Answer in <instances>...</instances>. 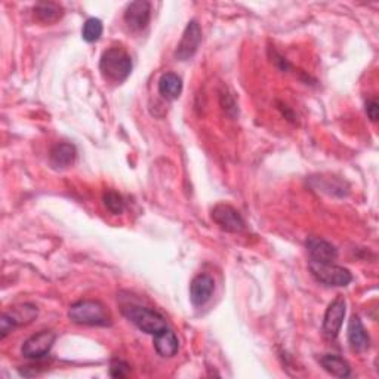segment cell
Segmentation results:
<instances>
[{"label": "cell", "mask_w": 379, "mask_h": 379, "mask_svg": "<svg viewBox=\"0 0 379 379\" xmlns=\"http://www.w3.org/2000/svg\"><path fill=\"white\" fill-rule=\"evenodd\" d=\"M55 339H57L55 332L42 331L39 333L30 336L24 342L21 353L27 358H42L43 356H46L50 351Z\"/></svg>", "instance_id": "ba28073f"}, {"label": "cell", "mask_w": 379, "mask_h": 379, "mask_svg": "<svg viewBox=\"0 0 379 379\" xmlns=\"http://www.w3.org/2000/svg\"><path fill=\"white\" fill-rule=\"evenodd\" d=\"M68 319L83 326H110L112 316L100 301L82 299L70 305Z\"/></svg>", "instance_id": "6da1fadb"}, {"label": "cell", "mask_w": 379, "mask_h": 379, "mask_svg": "<svg viewBox=\"0 0 379 379\" xmlns=\"http://www.w3.org/2000/svg\"><path fill=\"white\" fill-rule=\"evenodd\" d=\"M129 372H131V368L128 363L122 362V360H114V362H112L110 375L113 378H126L129 375Z\"/></svg>", "instance_id": "44dd1931"}, {"label": "cell", "mask_w": 379, "mask_h": 379, "mask_svg": "<svg viewBox=\"0 0 379 379\" xmlns=\"http://www.w3.org/2000/svg\"><path fill=\"white\" fill-rule=\"evenodd\" d=\"M100 70L105 79L123 82L132 71V60L122 48L107 49L100 60Z\"/></svg>", "instance_id": "3957f363"}, {"label": "cell", "mask_w": 379, "mask_h": 379, "mask_svg": "<svg viewBox=\"0 0 379 379\" xmlns=\"http://www.w3.org/2000/svg\"><path fill=\"white\" fill-rule=\"evenodd\" d=\"M159 92L165 98L176 100L183 92V80L174 73H166L159 80Z\"/></svg>", "instance_id": "e0dca14e"}, {"label": "cell", "mask_w": 379, "mask_h": 379, "mask_svg": "<svg viewBox=\"0 0 379 379\" xmlns=\"http://www.w3.org/2000/svg\"><path fill=\"white\" fill-rule=\"evenodd\" d=\"M122 314L129 321H132L142 332L150 333L153 336L169 328L166 319L156 310L149 309V306H142L138 304H124L122 306Z\"/></svg>", "instance_id": "7a4b0ae2"}, {"label": "cell", "mask_w": 379, "mask_h": 379, "mask_svg": "<svg viewBox=\"0 0 379 379\" xmlns=\"http://www.w3.org/2000/svg\"><path fill=\"white\" fill-rule=\"evenodd\" d=\"M150 12L151 6L149 2H144V0L132 2L124 11V23L132 31H139L147 27L150 21Z\"/></svg>", "instance_id": "30bf717a"}, {"label": "cell", "mask_w": 379, "mask_h": 379, "mask_svg": "<svg viewBox=\"0 0 379 379\" xmlns=\"http://www.w3.org/2000/svg\"><path fill=\"white\" fill-rule=\"evenodd\" d=\"M34 16L38 18L41 23H48V24L55 23L63 16V8L57 4H50V2L39 4L34 6Z\"/></svg>", "instance_id": "ac0fdd59"}, {"label": "cell", "mask_w": 379, "mask_h": 379, "mask_svg": "<svg viewBox=\"0 0 379 379\" xmlns=\"http://www.w3.org/2000/svg\"><path fill=\"white\" fill-rule=\"evenodd\" d=\"M104 205L107 206L108 210H110L114 215H119V213H122L124 210L123 197L119 193L112 191V190H108L104 194Z\"/></svg>", "instance_id": "ffe728a7"}, {"label": "cell", "mask_w": 379, "mask_h": 379, "mask_svg": "<svg viewBox=\"0 0 379 379\" xmlns=\"http://www.w3.org/2000/svg\"><path fill=\"white\" fill-rule=\"evenodd\" d=\"M75 159H76V147L71 146V144L61 142L50 150V164L57 169L68 168L70 165H73Z\"/></svg>", "instance_id": "9a60e30c"}, {"label": "cell", "mask_w": 379, "mask_h": 379, "mask_svg": "<svg viewBox=\"0 0 379 379\" xmlns=\"http://www.w3.org/2000/svg\"><path fill=\"white\" fill-rule=\"evenodd\" d=\"M366 113H368V117L372 122H378V117H379V104H378V101L375 98L373 100H369L366 102Z\"/></svg>", "instance_id": "7402d4cb"}, {"label": "cell", "mask_w": 379, "mask_h": 379, "mask_svg": "<svg viewBox=\"0 0 379 379\" xmlns=\"http://www.w3.org/2000/svg\"><path fill=\"white\" fill-rule=\"evenodd\" d=\"M154 348L161 357H174L178 353L179 341L171 328L154 335Z\"/></svg>", "instance_id": "5bb4252c"}, {"label": "cell", "mask_w": 379, "mask_h": 379, "mask_svg": "<svg viewBox=\"0 0 379 379\" xmlns=\"http://www.w3.org/2000/svg\"><path fill=\"white\" fill-rule=\"evenodd\" d=\"M348 342L350 347L356 353L366 351L370 344V338L363 326L362 320H360L357 316H353L348 323Z\"/></svg>", "instance_id": "4fadbf2b"}, {"label": "cell", "mask_w": 379, "mask_h": 379, "mask_svg": "<svg viewBox=\"0 0 379 379\" xmlns=\"http://www.w3.org/2000/svg\"><path fill=\"white\" fill-rule=\"evenodd\" d=\"M320 365L328 373L336 378H348L351 375V368L347 360L336 354H324L320 358Z\"/></svg>", "instance_id": "2e32d148"}, {"label": "cell", "mask_w": 379, "mask_h": 379, "mask_svg": "<svg viewBox=\"0 0 379 379\" xmlns=\"http://www.w3.org/2000/svg\"><path fill=\"white\" fill-rule=\"evenodd\" d=\"M202 42V28L198 26L197 21H190L184 30L183 39L179 42L176 48V58L179 61H187L194 57V53L197 52L198 46Z\"/></svg>", "instance_id": "52a82bcc"}, {"label": "cell", "mask_w": 379, "mask_h": 379, "mask_svg": "<svg viewBox=\"0 0 379 379\" xmlns=\"http://www.w3.org/2000/svg\"><path fill=\"white\" fill-rule=\"evenodd\" d=\"M212 220L227 233H242L246 228L245 220L237 209L230 205H216L212 209Z\"/></svg>", "instance_id": "8992f818"}, {"label": "cell", "mask_w": 379, "mask_h": 379, "mask_svg": "<svg viewBox=\"0 0 379 379\" xmlns=\"http://www.w3.org/2000/svg\"><path fill=\"white\" fill-rule=\"evenodd\" d=\"M102 30L104 27L101 20H98V18H89V20H86V23L83 24L82 36L87 43H94L101 38Z\"/></svg>", "instance_id": "d6986e66"}, {"label": "cell", "mask_w": 379, "mask_h": 379, "mask_svg": "<svg viewBox=\"0 0 379 379\" xmlns=\"http://www.w3.org/2000/svg\"><path fill=\"white\" fill-rule=\"evenodd\" d=\"M306 252L310 255V261L314 262H335L338 258L336 247L328 240L319 237H310L306 240Z\"/></svg>", "instance_id": "7c38bea8"}, {"label": "cell", "mask_w": 379, "mask_h": 379, "mask_svg": "<svg viewBox=\"0 0 379 379\" xmlns=\"http://www.w3.org/2000/svg\"><path fill=\"white\" fill-rule=\"evenodd\" d=\"M39 310L33 304H21L11 306V310L0 317V338L5 339L15 328L26 326L38 317Z\"/></svg>", "instance_id": "5b68a950"}, {"label": "cell", "mask_w": 379, "mask_h": 379, "mask_svg": "<svg viewBox=\"0 0 379 379\" xmlns=\"http://www.w3.org/2000/svg\"><path fill=\"white\" fill-rule=\"evenodd\" d=\"M347 304L344 298H336L329 306L323 319V332L328 338L335 339L342 328L346 317Z\"/></svg>", "instance_id": "9c48e42d"}, {"label": "cell", "mask_w": 379, "mask_h": 379, "mask_svg": "<svg viewBox=\"0 0 379 379\" xmlns=\"http://www.w3.org/2000/svg\"><path fill=\"white\" fill-rule=\"evenodd\" d=\"M309 267L314 279L321 284L332 286V287H346L353 280V276L347 268L339 267L333 262L310 261Z\"/></svg>", "instance_id": "277c9868"}, {"label": "cell", "mask_w": 379, "mask_h": 379, "mask_svg": "<svg viewBox=\"0 0 379 379\" xmlns=\"http://www.w3.org/2000/svg\"><path fill=\"white\" fill-rule=\"evenodd\" d=\"M215 291V282L209 274H198L191 280L190 284V299L193 305H205Z\"/></svg>", "instance_id": "8fae6325"}]
</instances>
